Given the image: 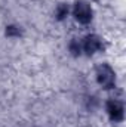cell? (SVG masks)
Listing matches in <instances>:
<instances>
[{
	"label": "cell",
	"mask_w": 126,
	"mask_h": 127,
	"mask_svg": "<svg viewBox=\"0 0 126 127\" xmlns=\"http://www.w3.org/2000/svg\"><path fill=\"white\" fill-rule=\"evenodd\" d=\"M101 46H102V43H101V40L96 35H88L83 40V49H85V52H88L91 55L98 52L101 49Z\"/></svg>",
	"instance_id": "obj_3"
},
{
	"label": "cell",
	"mask_w": 126,
	"mask_h": 127,
	"mask_svg": "<svg viewBox=\"0 0 126 127\" xmlns=\"http://www.w3.org/2000/svg\"><path fill=\"white\" fill-rule=\"evenodd\" d=\"M108 114L114 121H119L123 118V105L119 100H111L108 102Z\"/></svg>",
	"instance_id": "obj_4"
},
{
	"label": "cell",
	"mask_w": 126,
	"mask_h": 127,
	"mask_svg": "<svg viewBox=\"0 0 126 127\" xmlns=\"http://www.w3.org/2000/svg\"><path fill=\"white\" fill-rule=\"evenodd\" d=\"M98 81L105 87V89H111L116 83V74L114 71L108 66V65H102L98 68Z\"/></svg>",
	"instance_id": "obj_2"
},
{
	"label": "cell",
	"mask_w": 126,
	"mask_h": 127,
	"mask_svg": "<svg viewBox=\"0 0 126 127\" xmlns=\"http://www.w3.org/2000/svg\"><path fill=\"white\" fill-rule=\"evenodd\" d=\"M67 13H68V7L67 6H60L58 7V12H57V15H58V18H64V16H67Z\"/></svg>",
	"instance_id": "obj_5"
},
{
	"label": "cell",
	"mask_w": 126,
	"mask_h": 127,
	"mask_svg": "<svg viewBox=\"0 0 126 127\" xmlns=\"http://www.w3.org/2000/svg\"><path fill=\"white\" fill-rule=\"evenodd\" d=\"M74 16H76V19H77L79 22H82V24L91 22V19H92V9H91V4H88V3L83 1V0L77 1L76 6H74Z\"/></svg>",
	"instance_id": "obj_1"
}]
</instances>
